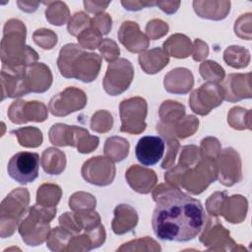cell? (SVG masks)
I'll use <instances>...</instances> for the list:
<instances>
[{"label": "cell", "instance_id": "cell-13", "mask_svg": "<svg viewBox=\"0 0 252 252\" xmlns=\"http://www.w3.org/2000/svg\"><path fill=\"white\" fill-rule=\"evenodd\" d=\"M82 175L89 183L105 186L113 181L115 167L108 158L98 156L85 161L82 167Z\"/></svg>", "mask_w": 252, "mask_h": 252}, {"label": "cell", "instance_id": "cell-8", "mask_svg": "<svg viewBox=\"0 0 252 252\" xmlns=\"http://www.w3.org/2000/svg\"><path fill=\"white\" fill-rule=\"evenodd\" d=\"M39 156L32 152H20L9 160L7 171L9 176L21 184L33 182L38 176Z\"/></svg>", "mask_w": 252, "mask_h": 252}, {"label": "cell", "instance_id": "cell-7", "mask_svg": "<svg viewBox=\"0 0 252 252\" xmlns=\"http://www.w3.org/2000/svg\"><path fill=\"white\" fill-rule=\"evenodd\" d=\"M121 132L129 134H140L146 129L145 119L148 105L144 98L136 96L121 101L120 105Z\"/></svg>", "mask_w": 252, "mask_h": 252}, {"label": "cell", "instance_id": "cell-53", "mask_svg": "<svg viewBox=\"0 0 252 252\" xmlns=\"http://www.w3.org/2000/svg\"><path fill=\"white\" fill-rule=\"evenodd\" d=\"M121 4L124 6L126 10L129 11H138L143 9V7L147 6H155L156 2H140V1H134V2H129V1H122Z\"/></svg>", "mask_w": 252, "mask_h": 252}, {"label": "cell", "instance_id": "cell-22", "mask_svg": "<svg viewBox=\"0 0 252 252\" xmlns=\"http://www.w3.org/2000/svg\"><path fill=\"white\" fill-rule=\"evenodd\" d=\"M198 124L199 120L195 116L188 115L185 118H182L180 122L177 121L171 124L159 122L157 125V130L167 139L174 138V136H177L178 138H186L195 133L198 129Z\"/></svg>", "mask_w": 252, "mask_h": 252}, {"label": "cell", "instance_id": "cell-44", "mask_svg": "<svg viewBox=\"0 0 252 252\" xmlns=\"http://www.w3.org/2000/svg\"><path fill=\"white\" fill-rule=\"evenodd\" d=\"M34 42L43 49H51L57 43V35L50 30L40 29L33 33Z\"/></svg>", "mask_w": 252, "mask_h": 252}, {"label": "cell", "instance_id": "cell-35", "mask_svg": "<svg viewBox=\"0 0 252 252\" xmlns=\"http://www.w3.org/2000/svg\"><path fill=\"white\" fill-rule=\"evenodd\" d=\"M12 134L18 137V141L21 146L35 148L42 143V133L39 129L35 127H25L18 130L11 131Z\"/></svg>", "mask_w": 252, "mask_h": 252}, {"label": "cell", "instance_id": "cell-43", "mask_svg": "<svg viewBox=\"0 0 252 252\" xmlns=\"http://www.w3.org/2000/svg\"><path fill=\"white\" fill-rule=\"evenodd\" d=\"M92 19L83 12L76 13L68 23V32L70 34L78 36L79 33L91 25Z\"/></svg>", "mask_w": 252, "mask_h": 252}, {"label": "cell", "instance_id": "cell-45", "mask_svg": "<svg viewBox=\"0 0 252 252\" xmlns=\"http://www.w3.org/2000/svg\"><path fill=\"white\" fill-rule=\"evenodd\" d=\"M182 153L180 155L179 164L185 168H190V166L195 165L199 161V158H201L200 151L196 146L190 145L185 146L182 149Z\"/></svg>", "mask_w": 252, "mask_h": 252}, {"label": "cell", "instance_id": "cell-4", "mask_svg": "<svg viewBox=\"0 0 252 252\" xmlns=\"http://www.w3.org/2000/svg\"><path fill=\"white\" fill-rule=\"evenodd\" d=\"M56 215V207L32 206L25 219L22 220L19 232L23 240L31 246L40 245L49 234V221Z\"/></svg>", "mask_w": 252, "mask_h": 252}, {"label": "cell", "instance_id": "cell-5", "mask_svg": "<svg viewBox=\"0 0 252 252\" xmlns=\"http://www.w3.org/2000/svg\"><path fill=\"white\" fill-rule=\"evenodd\" d=\"M193 168L184 171L180 186L192 194H200L217 179V166L215 159L203 158Z\"/></svg>", "mask_w": 252, "mask_h": 252}, {"label": "cell", "instance_id": "cell-23", "mask_svg": "<svg viewBox=\"0 0 252 252\" xmlns=\"http://www.w3.org/2000/svg\"><path fill=\"white\" fill-rule=\"evenodd\" d=\"M247 212V200L241 195H233L227 198L224 197L220 209V215L232 223H238L243 221Z\"/></svg>", "mask_w": 252, "mask_h": 252}, {"label": "cell", "instance_id": "cell-38", "mask_svg": "<svg viewBox=\"0 0 252 252\" xmlns=\"http://www.w3.org/2000/svg\"><path fill=\"white\" fill-rule=\"evenodd\" d=\"M227 117V122L232 128L238 130L251 129V111L249 109H244L239 106L233 107L230 109Z\"/></svg>", "mask_w": 252, "mask_h": 252}, {"label": "cell", "instance_id": "cell-25", "mask_svg": "<svg viewBox=\"0 0 252 252\" xmlns=\"http://www.w3.org/2000/svg\"><path fill=\"white\" fill-rule=\"evenodd\" d=\"M138 222V215L131 206L120 204L114 209L112 230L115 234L121 235L132 230Z\"/></svg>", "mask_w": 252, "mask_h": 252}, {"label": "cell", "instance_id": "cell-51", "mask_svg": "<svg viewBox=\"0 0 252 252\" xmlns=\"http://www.w3.org/2000/svg\"><path fill=\"white\" fill-rule=\"evenodd\" d=\"M194 51H193V59L195 61H201L202 59L206 58L209 53V48L207 43L202 41L201 39L197 38L194 41Z\"/></svg>", "mask_w": 252, "mask_h": 252}, {"label": "cell", "instance_id": "cell-55", "mask_svg": "<svg viewBox=\"0 0 252 252\" xmlns=\"http://www.w3.org/2000/svg\"><path fill=\"white\" fill-rule=\"evenodd\" d=\"M20 9L25 11V12H33L36 10V7L37 5L39 4L38 2H21V1H18L17 2Z\"/></svg>", "mask_w": 252, "mask_h": 252}, {"label": "cell", "instance_id": "cell-9", "mask_svg": "<svg viewBox=\"0 0 252 252\" xmlns=\"http://www.w3.org/2000/svg\"><path fill=\"white\" fill-rule=\"evenodd\" d=\"M29 192L25 188L13 190L1 204V222L8 220V237L22 221L29 204Z\"/></svg>", "mask_w": 252, "mask_h": 252}, {"label": "cell", "instance_id": "cell-19", "mask_svg": "<svg viewBox=\"0 0 252 252\" xmlns=\"http://www.w3.org/2000/svg\"><path fill=\"white\" fill-rule=\"evenodd\" d=\"M52 84V74L48 66L39 62L26 67V85L30 93H44Z\"/></svg>", "mask_w": 252, "mask_h": 252}, {"label": "cell", "instance_id": "cell-30", "mask_svg": "<svg viewBox=\"0 0 252 252\" xmlns=\"http://www.w3.org/2000/svg\"><path fill=\"white\" fill-rule=\"evenodd\" d=\"M129 153V143L122 137H110L104 145L105 156L113 161L123 160Z\"/></svg>", "mask_w": 252, "mask_h": 252}, {"label": "cell", "instance_id": "cell-50", "mask_svg": "<svg viewBox=\"0 0 252 252\" xmlns=\"http://www.w3.org/2000/svg\"><path fill=\"white\" fill-rule=\"evenodd\" d=\"M178 148H179V144H178L177 140L174 138H169L168 139V152H167V155H166L164 160L161 163V168H168L173 165Z\"/></svg>", "mask_w": 252, "mask_h": 252}, {"label": "cell", "instance_id": "cell-15", "mask_svg": "<svg viewBox=\"0 0 252 252\" xmlns=\"http://www.w3.org/2000/svg\"><path fill=\"white\" fill-rule=\"evenodd\" d=\"M9 119L16 124L29 121L42 122L47 118V108L39 101H14L8 109Z\"/></svg>", "mask_w": 252, "mask_h": 252}, {"label": "cell", "instance_id": "cell-54", "mask_svg": "<svg viewBox=\"0 0 252 252\" xmlns=\"http://www.w3.org/2000/svg\"><path fill=\"white\" fill-rule=\"evenodd\" d=\"M156 5L159 6L163 12L167 14H172L177 11L180 2H156Z\"/></svg>", "mask_w": 252, "mask_h": 252}, {"label": "cell", "instance_id": "cell-39", "mask_svg": "<svg viewBox=\"0 0 252 252\" xmlns=\"http://www.w3.org/2000/svg\"><path fill=\"white\" fill-rule=\"evenodd\" d=\"M43 4H48V7L46 8V11H45L46 20L48 22H50L55 17V15H57V17L55 18V21L53 22L52 25L61 26L67 22L69 18V10L65 3L56 1V2H48V3L44 2Z\"/></svg>", "mask_w": 252, "mask_h": 252}, {"label": "cell", "instance_id": "cell-6", "mask_svg": "<svg viewBox=\"0 0 252 252\" xmlns=\"http://www.w3.org/2000/svg\"><path fill=\"white\" fill-rule=\"evenodd\" d=\"M134 77L132 63L125 58H118L107 66L102 86L109 95H118L130 87Z\"/></svg>", "mask_w": 252, "mask_h": 252}, {"label": "cell", "instance_id": "cell-29", "mask_svg": "<svg viewBox=\"0 0 252 252\" xmlns=\"http://www.w3.org/2000/svg\"><path fill=\"white\" fill-rule=\"evenodd\" d=\"M41 165L48 174H60L66 166L65 154L57 149H46L41 157Z\"/></svg>", "mask_w": 252, "mask_h": 252}, {"label": "cell", "instance_id": "cell-3", "mask_svg": "<svg viewBox=\"0 0 252 252\" xmlns=\"http://www.w3.org/2000/svg\"><path fill=\"white\" fill-rule=\"evenodd\" d=\"M26 27L19 20H10L5 24L1 41V59L3 65L29 66L38 59L37 53L25 45Z\"/></svg>", "mask_w": 252, "mask_h": 252}, {"label": "cell", "instance_id": "cell-33", "mask_svg": "<svg viewBox=\"0 0 252 252\" xmlns=\"http://www.w3.org/2000/svg\"><path fill=\"white\" fill-rule=\"evenodd\" d=\"M185 114V107L183 104L173 100L163 101L159 108L160 122L171 124L175 123L183 118Z\"/></svg>", "mask_w": 252, "mask_h": 252}, {"label": "cell", "instance_id": "cell-49", "mask_svg": "<svg viewBox=\"0 0 252 252\" xmlns=\"http://www.w3.org/2000/svg\"><path fill=\"white\" fill-rule=\"evenodd\" d=\"M91 23L102 35L107 34L111 30V18L108 14H98L92 19Z\"/></svg>", "mask_w": 252, "mask_h": 252}, {"label": "cell", "instance_id": "cell-21", "mask_svg": "<svg viewBox=\"0 0 252 252\" xmlns=\"http://www.w3.org/2000/svg\"><path fill=\"white\" fill-rule=\"evenodd\" d=\"M194 80L190 70L186 68H176L171 70L164 77V89L171 94H185L193 87Z\"/></svg>", "mask_w": 252, "mask_h": 252}, {"label": "cell", "instance_id": "cell-2", "mask_svg": "<svg viewBox=\"0 0 252 252\" xmlns=\"http://www.w3.org/2000/svg\"><path fill=\"white\" fill-rule=\"evenodd\" d=\"M57 66L64 78L90 83L99 73L101 57L96 53L84 51L78 44L68 43L59 52Z\"/></svg>", "mask_w": 252, "mask_h": 252}, {"label": "cell", "instance_id": "cell-41", "mask_svg": "<svg viewBox=\"0 0 252 252\" xmlns=\"http://www.w3.org/2000/svg\"><path fill=\"white\" fill-rule=\"evenodd\" d=\"M69 207L72 210H94L95 208V198L84 192L73 194L69 199Z\"/></svg>", "mask_w": 252, "mask_h": 252}, {"label": "cell", "instance_id": "cell-36", "mask_svg": "<svg viewBox=\"0 0 252 252\" xmlns=\"http://www.w3.org/2000/svg\"><path fill=\"white\" fill-rule=\"evenodd\" d=\"M71 237L72 234L63 227H55L48 234L46 245L52 251H66Z\"/></svg>", "mask_w": 252, "mask_h": 252}, {"label": "cell", "instance_id": "cell-28", "mask_svg": "<svg viewBox=\"0 0 252 252\" xmlns=\"http://www.w3.org/2000/svg\"><path fill=\"white\" fill-rule=\"evenodd\" d=\"M163 50L175 58H186L192 52L191 41L186 35L175 33L163 42Z\"/></svg>", "mask_w": 252, "mask_h": 252}, {"label": "cell", "instance_id": "cell-32", "mask_svg": "<svg viewBox=\"0 0 252 252\" xmlns=\"http://www.w3.org/2000/svg\"><path fill=\"white\" fill-rule=\"evenodd\" d=\"M223 59L227 65L233 68H244L250 62V53L246 48L232 45L224 50Z\"/></svg>", "mask_w": 252, "mask_h": 252}, {"label": "cell", "instance_id": "cell-20", "mask_svg": "<svg viewBox=\"0 0 252 252\" xmlns=\"http://www.w3.org/2000/svg\"><path fill=\"white\" fill-rule=\"evenodd\" d=\"M125 178L133 190L142 194L149 193L158 181L154 170L139 165H132L126 171Z\"/></svg>", "mask_w": 252, "mask_h": 252}, {"label": "cell", "instance_id": "cell-1", "mask_svg": "<svg viewBox=\"0 0 252 252\" xmlns=\"http://www.w3.org/2000/svg\"><path fill=\"white\" fill-rule=\"evenodd\" d=\"M153 199L157 206L152 226L158 239L187 242L205 227L207 217L202 203L178 187L160 184L154 190Z\"/></svg>", "mask_w": 252, "mask_h": 252}, {"label": "cell", "instance_id": "cell-42", "mask_svg": "<svg viewBox=\"0 0 252 252\" xmlns=\"http://www.w3.org/2000/svg\"><path fill=\"white\" fill-rule=\"evenodd\" d=\"M113 119L112 115L105 111V110H99L95 114L93 115L91 120V128L95 132H107L112 128Z\"/></svg>", "mask_w": 252, "mask_h": 252}, {"label": "cell", "instance_id": "cell-31", "mask_svg": "<svg viewBox=\"0 0 252 252\" xmlns=\"http://www.w3.org/2000/svg\"><path fill=\"white\" fill-rule=\"evenodd\" d=\"M193 6L196 14L199 15V17L218 21L224 19L229 13L230 3L219 9H214L212 7V2L210 1H194Z\"/></svg>", "mask_w": 252, "mask_h": 252}, {"label": "cell", "instance_id": "cell-11", "mask_svg": "<svg viewBox=\"0 0 252 252\" xmlns=\"http://www.w3.org/2000/svg\"><path fill=\"white\" fill-rule=\"evenodd\" d=\"M217 178L225 186H232L241 180V160L239 155L232 149L226 148L220 152L215 159Z\"/></svg>", "mask_w": 252, "mask_h": 252}, {"label": "cell", "instance_id": "cell-14", "mask_svg": "<svg viewBox=\"0 0 252 252\" xmlns=\"http://www.w3.org/2000/svg\"><path fill=\"white\" fill-rule=\"evenodd\" d=\"M26 67L2 64V100L5 97H19L30 93L26 85Z\"/></svg>", "mask_w": 252, "mask_h": 252}, {"label": "cell", "instance_id": "cell-17", "mask_svg": "<svg viewBox=\"0 0 252 252\" xmlns=\"http://www.w3.org/2000/svg\"><path fill=\"white\" fill-rule=\"evenodd\" d=\"M119 41L133 53H139L149 47L150 39L144 34L135 22H123L117 33Z\"/></svg>", "mask_w": 252, "mask_h": 252}, {"label": "cell", "instance_id": "cell-26", "mask_svg": "<svg viewBox=\"0 0 252 252\" xmlns=\"http://www.w3.org/2000/svg\"><path fill=\"white\" fill-rule=\"evenodd\" d=\"M82 127L69 126L66 124L58 123L51 127L49 130V139L53 145L56 146H72L77 147V143L82 132Z\"/></svg>", "mask_w": 252, "mask_h": 252}, {"label": "cell", "instance_id": "cell-16", "mask_svg": "<svg viewBox=\"0 0 252 252\" xmlns=\"http://www.w3.org/2000/svg\"><path fill=\"white\" fill-rule=\"evenodd\" d=\"M165 143L159 136H143L135 147V156L138 161L145 166L157 164L163 157Z\"/></svg>", "mask_w": 252, "mask_h": 252}, {"label": "cell", "instance_id": "cell-40", "mask_svg": "<svg viewBox=\"0 0 252 252\" xmlns=\"http://www.w3.org/2000/svg\"><path fill=\"white\" fill-rule=\"evenodd\" d=\"M201 76L206 79L210 80L211 82H221L224 78V70L215 61H205L200 65L199 68Z\"/></svg>", "mask_w": 252, "mask_h": 252}, {"label": "cell", "instance_id": "cell-48", "mask_svg": "<svg viewBox=\"0 0 252 252\" xmlns=\"http://www.w3.org/2000/svg\"><path fill=\"white\" fill-rule=\"evenodd\" d=\"M168 32V26L165 22L161 20H152L147 24L146 27V32L148 34L149 39L156 40L164 34H166Z\"/></svg>", "mask_w": 252, "mask_h": 252}, {"label": "cell", "instance_id": "cell-52", "mask_svg": "<svg viewBox=\"0 0 252 252\" xmlns=\"http://www.w3.org/2000/svg\"><path fill=\"white\" fill-rule=\"evenodd\" d=\"M109 2H96V1H84L85 9L90 13H100L102 12L107 6Z\"/></svg>", "mask_w": 252, "mask_h": 252}, {"label": "cell", "instance_id": "cell-46", "mask_svg": "<svg viewBox=\"0 0 252 252\" xmlns=\"http://www.w3.org/2000/svg\"><path fill=\"white\" fill-rule=\"evenodd\" d=\"M99 52L101 53V56L106 60L107 62H113L117 60L119 56V47L117 46L116 42L110 38L102 39L101 43L98 46Z\"/></svg>", "mask_w": 252, "mask_h": 252}, {"label": "cell", "instance_id": "cell-12", "mask_svg": "<svg viewBox=\"0 0 252 252\" xmlns=\"http://www.w3.org/2000/svg\"><path fill=\"white\" fill-rule=\"evenodd\" d=\"M87 104L86 94L77 88L69 87L54 95L49 101V110L54 116H66L84 108Z\"/></svg>", "mask_w": 252, "mask_h": 252}, {"label": "cell", "instance_id": "cell-37", "mask_svg": "<svg viewBox=\"0 0 252 252\" xmlns=\"http://www.w3.org/2000/svg\"><path fill=\"white\" fill-rule=\"evenodd\" d=\"M77 37H78L79 45L82 48H87V49L98 48L99 44L102 41V38H101L102 34L96 28H94L92 25V23L88 28L82 31Z\"/></svg>", "mask_w": 252, "mask_h": 252}, {"label": "cell", "instance_id": "cell-18", "mask_svg": "<svg viewBox=\"0 0 252 252\" xmlns=\"http://www.w3.org/2000/svg\"><path fill=\"white\" fill-rule=\"evenodd\" d=\"M250 76V73L228 75L221 86L224 99L235 102L243 98H250L252 96Z\"/></svg>", "mask_w": 252, "mask_h": 252}, {"label": "cell", "instance_id": "cell-10", "mask_svg": "<svg viewBox=\"0 0 252 252\" xmlns=\"http://www.w3.org/2000/svg\"><path fill=\"white\" fill-rule=\"evenodd\" d=\"M223 91L220 85L215 82L203 84L190 96V107L199 115H207L215 107L222 103Z\"/></svg>", "mask_w": 252, "mask_h": 252}, {"label": "cell", "instance_id": "cell-24", "mask_svg": "<svg viewBox=\"0 0 252 252\" xmlns=\"http://www.w3.org/2000/svg\"><path fill=\"white\" fill-rule=\"evenodd\" d=\"M200 241L204 246H208L209 249H211L213 245L235 244L229 237V231L226 230L217 219L208 220L207 226L200 236Z\"/></svg>", "mask_w": 252, "mask_h": 252}, {"label": "cell", "instance_id": "cell-47", "mask_svg": "<svg viewBox=\"0 0 252 252\" xmlns=\"http://www.w3.org/2000/svg\"><path fill=\"white\" fill-rule=\"evenodd\" d=\"M220 152V147L219 141L216 138L208 137L202 140L201 143V158L216 159Z\"/></svg>", "mask_w": 252, "mask_h": 252}, {"label": "cell", "instance_id": "cell-27", "mask_svg": "<svg viewBox=\"0 0 252 252\" xmlns=\"http://www.w3.org/2000/svg\"><path fill=\"white\" fill-rule=\"evenodd\" d=\"M169 62L168 54L160 47H155L139 55V63L147 74H156Z\"/></svg>", "mask_w": 252, "mask_h": 252}, {"label": "cell", "instance_id": "cell-34", "mask_svg": "<svg viewBox=\"0 0 252 252\" xmlns=\"http://www.w3.org/2000/svg\"><path fill=\"white\" fill-rule=\"evenodd\" d=\"M61 194L62 192L58 185L43 184L37 190L36 202L38 205L43 207H56L60 200Z\"/></svg>", "mask_w": 252, "mask_h": 252}]
</instances>
